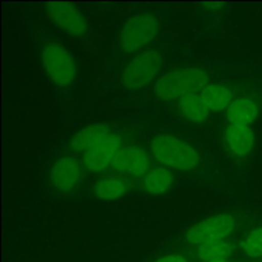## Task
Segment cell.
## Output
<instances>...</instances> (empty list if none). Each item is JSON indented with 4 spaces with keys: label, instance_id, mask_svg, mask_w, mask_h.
<instances>
[{
    "label": "cell",
    "instance_id": "obj_1",
    "mask_svg": "<svg viewBox=\"0 0 262 262\" xmlns=\"http://www.w3.org/2000/svg\"><path fill=\"white\" fill-rule=\"evenodd\" d=\"M209 84V74L202 68L186 67L166 73L155 84L156 96L161 100L182 99L189 94L201 92Z\"/></svg>",
    "mask_w": 262,
    "mask_h": 262
},
{
    "label": "cell",
    "instance_id": "obj_2",
    "mask_svg": "<svg viewBox=\"0 0 262 262\" xmlns=\"http://www.w3.org/2000/svg\"><path fill=\"white\" fill-rule=\"evenodd\" d=\"M151 150L160 163L178 170H192L199 164L200 155L188 142L171 135H158Z\"/></svg>",
    "mask_w": 262,
    "mask_h": 262
},
{
    "label": "cell",
    "instance_id": "obj_3",
    "mask_svg": "<svg viewBox=\"0 0 262 262\" xmlns=\"http://www.w3.org/2000/svg\"><path fill=\"white\" fill-rule=\"evenodd\" d=\"M163 55L148 49L132 59L122 74V84L128 91H137L152 82L163 67Z\"/></svg>",
    "mask_w": 262,
    "mask_h": 262
},
{
    "label": "cell",
    "instance_id": "obj_4",
    "mask_svg": "<svg viewBox=\"0 0 262 262\" xmlns=\"http://www.w3.org/2000/svg\"><path fill=\"white\" fill-rule=\"evenodd\" d=\"M41 60L49 79L59 87L72 84L77 76L74 59L66 48L58 42L46 43L41 51Z\"/></svg>",
    "mask_w": 262,
    "mask_h": 262
},
{
    "label": "cell",
    "instance_id": "obj_5",
    "mask_svg": "<svg viewBox=\"0 0 262 262\" xmlns=\"http://www.w3.org/2000/svg\"><path fill=\"white\" fill-rule=\"evenodd\" d=\"M159 20L151 13H141L130 17L120 33V48L125 53H133L145 48L159 32Z\"/></svg>",
    "mask_w": 262,
    "mask_h": 262
},
{
    "label": "cell",
    "instance_id": "obj_6",
    "mask_svg": "<svg viewBox=\"0 0 262 262\" xmlns=\"http://www.w3.org/2000/svg\"><path fill=\"white\" fill-rule=\"evenodd\" d=\"M235 222L232 215L220 214L207 217L202 222L197 223L187 232V241L191 245L204 246L207 243L219 242L225 239L234 230Z\"/></svg>",
    "mask_w": 262,
    "mask_h": 262
},
{
    "label": "cell",
    "instance_id": "obj_7",
    "mask_svg": "<svg viewBox=\"0 0 262 262\" xmlns=\"http://www.w3.org/2000/svg\"><path fill=\"white\" fill-rule=\"evenodd\" d=\"M46 10L54 22L72 36H81L87 31L89 23L82 13L69 3H48Z\"/></svg>",
    "mask_w": 262,
    "mask_h": 262
},
{
    "label": "cell",
    "instance_id": "obj_8",
    "mask_svg": "<svg viewBox=\"0 0 262 262\" xmlns=\"http://www.w3.org/2000/svg\"><path fill=\"white\" fill-rule=\"evenodd\" d=\"M120 140L117 133H109L104 140L100 141L96 146L87 151L84 155L83 164L90 171H101L113 163L115 155L119 151Z\"/></svg>",
    "mask_w": 262,
    "mask_h": 262
},
{
    "label": "cell",
    "instance_id": "obj_9",
    "mask_svg": "<svg viewBox=\"0 0 262 262\" xmlns=\"http://www.w3.org/2000/svg\"><path fill=\"white\" fill-rule=\"evenodd\" d=\"M112 164L120 173L141 177L146 176L151 163L145 150L137 146H124L119 148Z\"/></svg>",
    "mask_w": 262,
    "mask_h": 262
},
{
    "label": "cell",
    "instance_id": "obj_10",
    "mask_svg": "<svg viewBox=\"0 0 262 262\" xmlns=\"http://www.w3.org/2000/svg\"><path fill=\"white\" fill-rule=\"evenodd\" d=\"M81 164L72 156L59 159L50 170V184L59 192H69L81 179Z\"/></svg>",
    "mask_w": 262,
    "mask_h": 262
},
{
    "label": "cell",
    "instance_id": "obj_11",
    "mask_svg": "<svg viewBox=\"0 0 262 262\" xmlns=\"http://www.w3.org/2000/svg\"><path fill=\"white\" fill-rule=\"evenodd\" d=\"M225 141L233 155L245 156L252 150L255 135L250 125L230 124L225 129Z\"/></svg>",
    "mask_w": 262,
    "mask_h": 262
},
{
    "label": "cell",
    "instance_id": "obj_12",
    "mask_svg": "<svg viewBox=\"0 0 262 262\" xmlns=\"http://www.w3.org/2000/svg\"><path fill=\"white\" fill-rule=\"evenodd\" d=\"M202 101L210 112H223L233 102V92L222 83H209L200 92Z\"/></svg>",
    "mask_w": 262,
    "mask_h": 262
},
{
    "label": "cell",
    "instance_id": "obj_13",
    "mask_svg": "<svg viewBox=\"0 0 262 262\" xmlns=\"http://www.w3.org/2000/svg\"><path fill=\"white\" fill-rule=\"evenodd\" d=\"M109 133L107 125L102 124V123L87 125L74 135V137L71 140V147L74 151H89L94 146H96L100 141L104 140Z\"/></svg>",
    "mask_w": 262,
    "mask_h": 262
},
{
    "label": "cell",
    "instance_id": "obj_14",
    "mask_svg": "<svg viewBox=\"0 0 262 262\" xmlns=\"http://www.w3.org/2000/svg\"><path fill=\"white\" fill-rule=\"evenodd\" d=\"M258 107L255 101L246 97L235 99L227 109V117L232 124L250 125L257 118Z\"/></svg>",
    "mask_w": 262,
    "mask_h": 262
},
{
    "label": "cell",
    "instance_id": "obj_15",
    "mask_svg": "<svg viewBox=\"0 0 262 262\" xmlns=\"http://www.w3.org/2000/svg\"><path fill=\"white\" fill-rule=\"evenodd\" d=\"M179 112L189 122L201 124L207 120L210 110L199 94H189L179 100Z\"/></svg>",
    "mask_w": 262,
    "mask_h": 262
},
{
    "label": "cell",
    "instance_id": "obj_16",
    "mask_svg": "<svg viewBox=\"0 0 262 262\" xmlns=\"http://www.w3.org/2000/svg\"><path fill=\"white\" fill-rule=\"evenodd\" d=\"M171 182H173V177L163 166H156V168L151 169L143 177V186H145L146 191L155 196L165 193L170 187Z\"/></svg>",
    "mask_w": 262,
    "mask_h": 262
},
{
    "label": "cell",
    "instance_id": "obj_17",
    "mask_svg": "<svg viewBox=\"0 0 262 262\" xmlns=\"http://www.w3.org/2000/svg\"><path fill=\"white\" fill-rule=\"evenodd\" d=\"M128 189H129L128 182L120 178L101 179L94 187L95 194L99 199L106 200V201L120 199V197L127 193Z\"/></svg>",
    "mask_w": 262,
    "mask_h": 262
},
{
    "label": "cell",
    "instance_id": "obj_18",
    "mask_svg": "<svg viewBox=\"0 0 262 262\" xmlns=\"http://www.w3.org/2000/svg\"><path fill=\"white\" fill-rule=\"evenodd\" d=\"M233 246L225 241H219V242L207 243V245L200 246L199 257L205 262H211L219 258H227L232 253Z\"/></svg>",
    "mask_w": 262,
    "mask_h": 262
},
{
    "label": "cell",
    "instance_id": "obj_19",
    "mask_svg": "<svg viewBox=\"0 0 262 262\" xmlns=\"http://www.w3.org/2000/svg\"><path fill=\"white\" fill-rule=\"evenodd\" d=\"M245 253L250 257H261L262 256V228L253 229L242 243Z\"/></svg>",
    "mask_w": 262,
    "mask_h": 262
},
{
    "label": "cell",
    "instance_id": "obj_20",
    "mask_svg": "<svg viewBox=\"0 0 262 262\" xmlns=\"http://www.w3.org/2000/svg\"><path fill=\"white\" fill-rule=\"evenodd\" d=\"M155 262H187L186 258L183 256H179V255H169L165 256V257H161L159 258L158 261Z\"/></svg>",
    "mask_w": 262,
    "mask_h": 262
},
{
    "label": "cell",
    "instance_id": "obj_21",
    "mask_svg": "<svg viewBox=\"0 0 262 262\" xmlns=\"http://www.w3.org/2000/svg\"><path fill=\"white\" fill-rule=\"evenodd\" d=\"M211 262H228L225 258H219V260H215V261H211Z\"/></svg>",
    "mask_w": 262,
    "mask_h": 262
}]
</instances>
